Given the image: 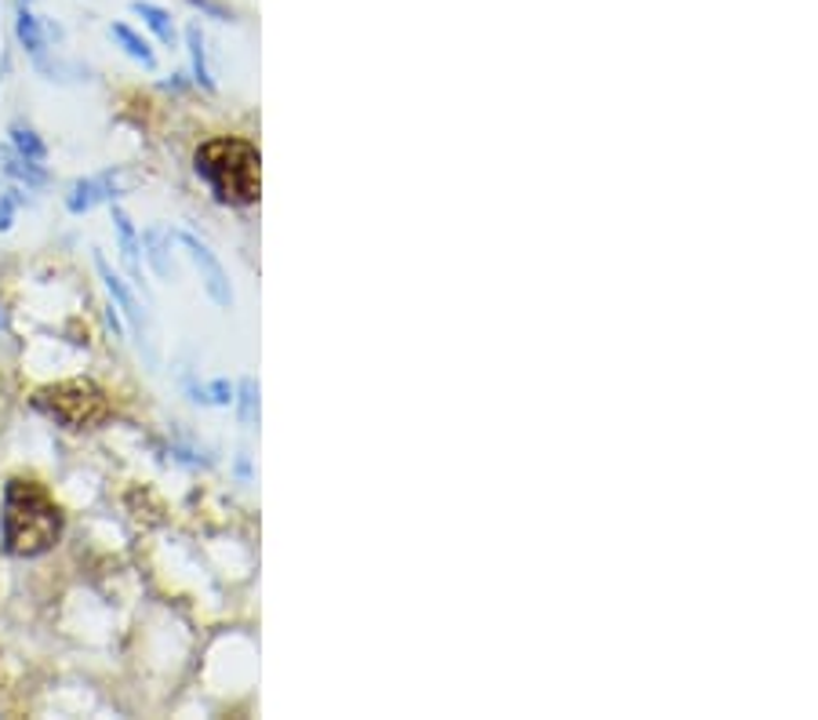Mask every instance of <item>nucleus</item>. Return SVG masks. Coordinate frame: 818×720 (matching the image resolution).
<instances>
[{"instance_id":"7","label":"nucleus","mask_w":818,"mask_h":720,"mask_svg":"<svg viewBox=\"0 0 818 720\" xmlns=\"http://www.w3.org/2000/svg\"><path fill=\"white\" fill-rule=\"evenodd\" d=\"M95 266H98V277L106 280V292L114 295V303H117V306L124 309V317H128L131 325L139 328V342H142V331H146V314H142L139 299H135V295L128 292V284H124V280L117 277V273L109 269V263H106L103 255H95ZM146 353H150V350H146ZM150 357H153V353H150Z\"/></svg>"},{"instance_id":"5","label":"nucleus","mask_w":818,"mask_h":720,"mask_svg":"<svg viewBox=\"0 0 818 720\" xmlns=\"http://www.w3.org/2000/svg\"><path fill=\"white\" fill-rule=\"evenodd\" d=\"M15 36L19 44L26 47L30 59L36 62V70H52V62H47V36H44V22L33 15L30 4H19L15 8Z\"/></svg>"},{"instance_id":"8","label":"nucleus","mask_w":818,"mask_h":720,"mask_svg":"<svg viewBox=\"0 0 818 720\" xmlns=\"http://www.w3.org/2000/svg\"><path fill=\"white\" fill-rule=\"evenodd\" d=\"M142 252H146V263L153 266V273L160 280H171L176 277V258H171V233L164 226H150L142 233Z\"/></svg>"},{"instance_id":"1","label":"nucleus","mask_w":818,"mask_h":720,"mask_svg":"<svg viewBox=\"0 0 818 720\" xmlns=\"http://www.w3.org/2000/svg\"><path fill=\"white\" fill-rule=\"evenodd\" d=\"M66 517H62L52 491L33 477H11L4 488V510H0V536L11 557H41L62 539Z\"/></svg>"},{"instance_id":"6","label":"nucleus","mask_w":818,"mask_h":720,"mask_svg":"<svg viewBox=\"0 0 818 720\" xmlns=\"http://www.w3.org/2000/svg\"><path fill=\"white\" fill-rule=\"evenodd\" d=\"M117 197V179L114 176H95V179H81L70 186L66 193V208L73 215H84V211H92L95 204L103 201H114Z\"/></svg>"},{"instance_id":"2","label":"nucleus","mask_w":818,"mask_h":720,"mask_svg":"<svg viewBox=\"0 0 818 720\" xmlns=\"http://www.w3.org/2000/svg\"><path fill=\"white\" fill-rule=\"evenodd\" d=\"M258 150L247 139H233V135H219L208 139L193 157L196 176L208 182V190L215 193L219 204L247 208L258 201L263 190V176H258Z\"/></svg>"},{"instance_id":"16","label":"nucleus","mask_w":818,"mask_h":720,"mask_svg":"<svg viewBox=\"0 0 818 720\" xmlns=\"http://www.w3.org/2000/svg\"><path fill=\"white\" fill-rule=\"evenodd\" d=\"M8 135H11V150H15V153L30 157V160H44L47 157V146L36 139V131L26 128V124H11Z\"/></svg>"},{"instance_id":"11","label":"nucleus","mask_w":818,"mask_h":720,"mask_svg":"<svg viewBox=\"0 0 818 720\" xmlns=\"http://www.w3.org/2000/svg\"><path fill=\"white\" fill-rule=\"evenodd\" d=\"M114 226H117V237H120V252H124V263H128L131 277L142 284V266H139V252H142V241L139 233H135L128 211L124 208H114Z\"/></svg>"},{"instance_id":"13","label":"nucleus","mask_w":818,"mask_h":720,"mask_svg":"<svg viewBox=\"0 0 818 720\" xmlns=\"http://www.w3.org/2000/svg\"><path fill=\"white\" fill-rule=\"evenodd\" d=\"M109 36L124 47V55H131L135 62H142V70H157V55H153V47L142 41L139 33H135L128 22H114L109 27Z\"/></svg>"},{"instance_id":"10","label":"nucleus","mask_w":818,"mask_h":720,"mask_svg":"<svg viewBox=\"0 0 818 720\" xmlns=\"http://www.w3.org/2000/svg\"><path fill=\"white\" fill-rule=\"evenodd\" d=\"M131 15H139V19L146 22V27H150V30L157 33V41H160V44L176 47L179 30H176V19H171V11H168V8L150 4V0H131Z\"/></svg>"},{"instance_id":"14","label":"nucleus","mask_w":818,"mask_h":720,"mask_svg":"<svg viewBox=\"0 0 818 720\" xmlns=\"http://www.w3.org/2000/svg\"><path fill=\"white\" fill-rule=\"evenodd\" d=\"M233 404H237V419L241 426H255L258 422V382L252 375H244L233 390Z\"/></svg>"},{"instance_id":"17","label":"nucleus","mask_w":818,"mask_h":720,"mask_svg":"<svg viewBox=\"0 0 818 720\" xmlns=\"http://www.w3.org/2000/svg\"><path fill=\"white\" fill-rule=\"evenodd\" d=\"M26 204V197H22L19 186H11V190L0 193V233L11 230V222H15V211Z\"/></svg>"},{"instance_id":"18","label":"nucleus","mask_w":818,"mask_h":720,"mask_svg":"<svg viewBox=\"0 0 818 720\" xmlns=\"http://www.w3.org/2000/svg\"><path fill=\"white\" fill-rule=\"evenodd\" d=\"M190 4L215 22H237V8H230L226 0H190Z\"/></svg>"},{"instance_id":"15","label":"nucleus","mask_w":818,"mask_h":720,"mask_svg":"<svg viewBox=\"0 0 818 720\" xmlns=\"http://www.w3.org/2000/svg\"><path fill=\"white\" fill-rule=\"evenodd\" d=\"M233 382L230 379H215L208 387H190V401L196 404H212V407H230L233 404Z\"/></svg>"},{"instance_id":"12","label":"nucleus","mask_w":818,"mask_h":720,"mask_svg":"<svg viewBox=\"0 0 818 720\" xmlns=\"http://www.w3.org/2000/svg\"><path fill=\"white\" fill-rule=\"evenodd\" d=\"M185 47H190V62H193V81L201 84L204 92H215V77L212 66H208V47H204V33L196 22L185 27Z\"/></svg>"},{"instance_id":"4","label":"nucleus","mask_w":818,"mask_h":720,"mask_svg":"<svg viewBox=\"0 0 818 720\" xmlns=\"http://www.w3.org/2000/svg\"><path fill=\"white\" fill-rule=\"evenodd\" d=\"M176 237H179V244L185 247V252H190L193 266L201 269V280H204L208 295H212V303L222 306V309H230L233 306V284H230L226 269H222V263L215 258L212 247H208L204 241H196L190 230H179Z\"/></svg>"},{"instance_id":"3","label":"nucleus","mask_w":818,"mask_h":720,"mask_svg":"<svg viewBox=\"0 0 818 720\" xmlns=\"http://www.w3.org/2000/svg\"><path fill=\"white\" fill-rule=\"evenodd\" d=\"M33 407L44 412L47 419L62 422L66 430H88L109 415L106 393L88 379H70V382H55V387L36 390Z\"/></svg>"},{"instance_id":"9","label":"nucleus","mask_w":818,"mask_h":720,"mask_svg":"<svg viewBox=\"0 0 818 720\" xmlns=\"http://www.w3.org/2000/svg\"><path fill=\"white\" fill-rule=\"evenodd\" d=\"M0 168H4V176L19 179L26 190H36V186H47V171L41 168V160H30L15 150H8V146H0Z\"/></svg>"}]
</instances>
